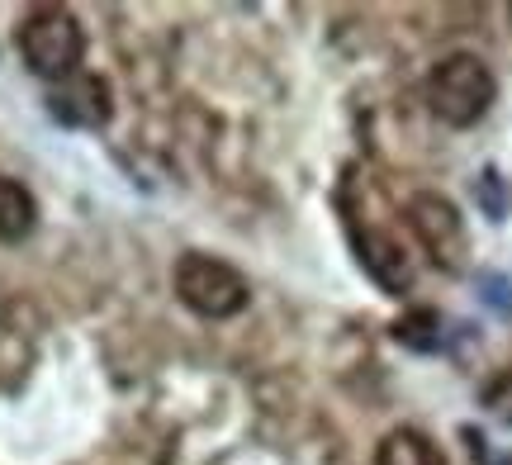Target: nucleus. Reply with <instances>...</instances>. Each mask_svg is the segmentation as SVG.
<instances>
[{
  "mask_svg": "<svg viewBox=\"0 0 512 465\" xmlns=\"http://www.w3.org/2000/svg\"><path fill=\"white\" fill-rule=\"evenodd\" d=\"M38 224V205L34 195L19 186V181H10V176H0V242H19L29 238Z\"/></svg>",
  "mask_w": 512,
  "mask_h": 465,
  "instance_id": "nucleus-7",
  "label": "nucleus"
},
{
  "mask_svg": "<svg viewBox=\"0 0 512 465\" xmlns=\"http://www.w3.org/2000/svg\"><path fill=\"white\" fill-rule=\"evenodd\" d=\"M408 228L413 238L422 242V252L437 261L441 271H460L465 257H470V233H465V219L451 200H441L432 190H422L408 200Z\"/></svg>",
  "mask_w": 512,
  "mask_h": 465,
  "instance_id": "nucleus-4",
  "label": "nucleus"
},
{
  "mask_svg": "<svg viewBox=\"0 0 512 465\" xmlns=\"http://www.w3.org/2000/svg\"><path fill=\"white\" fill-rule=\"evenodd\" d=\"M19 57L24 67L43 81H72L81 57H86V34L72 10L62 5H38L19 24Z\"/></svg>",
  "mask_w": 512,
  "mask_h": 465,
  "instance_id": "nucleus-2",
  "label": "nucleus"
},
{
  "mask_svg": "<svg viewBox=\"0 0 512 465\" xmlns=\"http://www.w3.org/2000/svg\"><path fill=\"white\" fill-rule=\"evenodd\" d=\"M110 95L100 81H76L53 100V114L57 119H67V124H105L110 119V105H105Z\"/></svg>",
  "mask_w": 512,
  "mask_h": 465,
  "instance_id": "nucleus-6",
  "label": "nucleus"
},
{
  "mask_svg": "<svg viewBox=\"0 0 512 465\" xmlns=\"http://www.w3.org/2000/svg\"><path fill=\"white\" fill-rule=\"evenodd\" d=\"M247 280L238 266L223 257H204V252H185L176 261V299L200 318H233L247 309Z\"/></svg>",
  "mask_w": 512,
  "mask_h": 465,
  "instance_id": "nucleus-3",
  "label": "nucleus"
},
{
  "mask_svg": "<svg viewBox=\"0 0 512 465\" xmlns=\"http://www.w3.org/2000/svg\"><path fill=\"white\" fill-rule=\"evenodd\" d=\"M498 95V81L489 72V62L475 53H451L441 57L432 76H427V105L437 114L441 124H451V129H470L479 124L489 105H494Z\"/></svg>",
  "mask_w": 512,
  "mask_h": 465,
  "instance_id": "nucleus-1",
  "label": "nucleus"
},
{
  "mask_svg": "<svg viewBox=\"0 0 512 465\" xmlns=\"http://www.w3.org/2000/svg\"><path fill=\"white\" fill-rule=\"evenodd\" d=\"M484 409L494 413L498 423H508V428H512V371H503L494 385L484 390Z\"/></svg>",
  "mask_w": 512,
  "mask_h": 465,
  "instance_id": "nucleus-8",
  "label": "nucleus"
},
{
  "mask_svg": "<svg viewBox=\"0 0 512 465\" xmlns=\"http://www.w3.org/2000/svg\"><path fill=\"white\" fill-rule=\"evenodd\" d=\"M361 252H366V271L375 280H380L389 295H403L408 285H413V266L403 261V252H399V242L394 238H380V233H366V242H361Z\"/></svg>",
  "mask_w": 512,
  "mask_h": 465,
  "instance_id": "nucleus-5",
  "label": "nucleus"
}]
</instances>
